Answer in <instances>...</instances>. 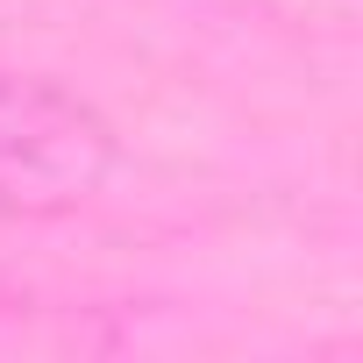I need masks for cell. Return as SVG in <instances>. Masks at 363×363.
<instances>
[{
  "label": "cell",
  "mask_w": 363,
  "mask_h": 363,
  "mask_svg": "<svg viewBox=\"0 0 363 363\" xmlns=\"http://www.w3.org/2000/svg\"><path fill=\"white\" fill-rule=\"evenodd\" d=\"M114 128L50 79L0 72V214H65L114 178Z\"/></svg>",
  "instance_id": "cell-1"
}]
</instances>
